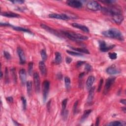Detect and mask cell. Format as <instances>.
<instances>
[{
    "label": "cell",
    "mask_w": 126,
    "mask_h": 126,
    "mask_svg": "<svg viewBox=\"0 0 126 126\" xmlns=\"http://www.w3.org/2000/svg\"><path fill=\"white\" fill-rule=\"evenodd\" d=\"M102 34L104 37H107L115 38L121 41L124 40V37L122 33L117 29L112 28L107 31H104L102 32Z\"/></svg>",
    "instance_id": "obj_1"
},
{
    "label": "cell",
    "mask_w": 126,
    "mask_h": 126,
    "mask_svg": "<svg viewBox=\"0 0 126 126\" xmlns=\"http://www.w3.org/2000/svg\"><path fill=\"white\" fill-rule=\"evenodd\" d=\"M63 33L67 37L70 38V40L75 41H86L88 39V37L81 35L80 33H78L69 31H63Z\"/></svg>",
    "instance_id": "obj_2"
},
{
    "label": "cell",
    "mask_w": 126,
    "mask_h": 126,
    "mask_svg": "<svg viewBox=\"0 0 126 126\" xmlns=\"http://www.w3.org/2000/svg\"><path fill=\"white\" fill-rule=\"evenodd\" d=\"M101 11H102V12L105 14L106 15L110 16L112 17L113 16L116 15L117 14L122 13L121 11L120 10L119 8H117L116 7H101Z\"/></svg>",
    "instance_id": "obj_3"
},
{
    "label": "cell",
    "mask_w": 126,
    "mask_h": 126,
    "mask_svg": "<svg viewBox=\"0 0 126 126\" xmlns=\"http://www.w3.org/2000/svg\"><path fill=\"white\" fill-rule=\"evenodd\" d=\"M50 88V82L47 81L45 80L42 84V93H43V102L45 103L47 98L48 97V93L49 91Z\"/></svg>",
    "instance_id": "obj_4"
},
{
    "label": "cell",
    "mask_w": 126,
    "mask_h": 126,
    "mask_svg": "<svg viewBox=\"0 0 126 126\" xmlns=\"http://www.w3.org/2000/svg\"><path fill=\"white\" fill-rule=\"evenodd\" d=\"M87 7L90 10L92 11H98L101 10V7H102L98 2L95 1L88 2L87 4Z\"/></svg>",
    "instance_id": "obj_5"
},
{
    "label": "cell",
    "mask_w": 126,
    "mask_h": 126,
    "mask_svg": "<svg viewBox=\"0 0 126 126\" xmlns=\"http://www.w3.org/2000/svg\"><path fill=\"white\" fill-rule=\"evenodd\" d=\"M115 79H116L115 77H109V78H107V80H106L105 85L104 86V94L106 95L108 93V92H109L110 89L111 88V86H112V85L115 82Z\"/></svg>",
    "instance_id": "obj_6"
},
{
    "label": "cell",
    "mask_w": 126,
    "mask_h": 126,
    "mask_svg": "<svg viewBox=\"0 0 126 126\" xmlns=\"http://www.w3.org/2000/svg\"><path fill=\"white\" fill-rule=\"evenodd\" d=\"M99 47L101 51L105 52H107L111 49H112L115 47L114 45H107L106 44V42L104 41H99Z\"/></svg>",
    "instance_id": "obj_7"
},
{
    "label": "cell",
    "mask_w": 126,
    "mask_h": 126,
    "mask_svg": "<svg viewBox=\"0 0 126 126\" xmlns=\"http://www.w3.org/2000/svg\"><path fill=\"white\" fill-rule=\"evenodd\" d=\"M49 17L52 18H55L58 19H61L63 20H69L70 17L69 15L65 14H57V13H51L49 15Z\"/></svg>",
    "instance_id": "obj_8"
},
{
    "label": "cell",
    "mask_w": 126,
    "mask_h": 126,
    "mask_svg": "<svg viewBox=\"0 0 126 126\" xmlns=\"http://www.w3.org/2000/svg\"><path fill=\"white\" fill-rule=\"evenodd\" d=\"M33 78L35 90L37 92H38L40 90V77L37 72H35L33 74Z\"/></svg>",
    "instance_id": "obj_9"
},
{
    "label": "cell",
    "mask_w": 126,
    "mask_h": 126,
    "mask_svg": "<svg viewBox=\"0 0 126 126\" xmlns=\"http://www.w3.org/2000/svg\"><path fill=\"white\" fill-rule=\"evenodd\" d=\"M17 52L20 59V63L21 64H24L26 62V57L24 51L22 48L19 47L17 48Z\"/></svg>",
    "instance_id": "obj_10"
},
{
    "label": "cell",
    "mask_w": 126,
    "mask_h": 126,
    "mask_svg": "<svg viewBox=\"0 0 126 126\" xmlns=\"http://www.w3.org/2000/svg\"><path fill=\"white\" fill-rule=\"evenodd\" d=\"M67 4L69 6L75 8H79L82 6V4L79 1H67Z\"/></svg>",
    "instance_id": "obj_11"
},
{
    "label": "cell",
    "mask_w": 126,
    "mask_h": 126,
    "mask_svg": "<svg viewBox=\"0 0 126 126\" xmlns=\"http://www.w3.org/2000/svg\"><path fill=\"white\" fill-rule=\"evenodd\" d=\"M106 71L108 74L110 75H114L116 74H118L120 72V70L116 67L114 65L111 66L106 69Z\"/></svg>",
    "instance_id": "obj_12"
},
{
    "label": "cell",
    "mask_w": 126,
    "mask_h": 126,
    "mask_svg": "<svg viewBox=\"0 0 126 126\" xmlns=\"http://www.w3.org/2000/svg\"><path fill=\"white\" fill-rule=\"evenodd\" d=\"M113 20L117 24V25H120L121 24L124 20V16L122 13L117 14L116 15L113 16L112 17Z\"/></svg>",
    "instance_id": "obj_13"
},
{
    "label": "cell",
    "mask_w": 126,
    "mask_h": 126,
    "mask_svg": "<svg viewBox=\"0 0 126 126\" xmlns=\"http://www.w3.org/2000/svg\"><path fill=\"white\" fill-rule=\"evenodd\" d=\"M19 77H20V79L21 80V82L22 83V84H24L26 83V79H27V74H26V71L25 70H24L23 69H21L20 70H19Z\"/></svg>",
    "instance_id": "obj_14"
},
{
    "label": "cell",
    "mask_w": 126,
    "mask_h": 126,
    "mask_svg": "<svg viewBox=\"0 0 126 126\" xmlns=\"http://www.w3.org/2000/svg\"><path fill=\"white\" fill-rule=\"evenodd\" d=\"M41 26L43 29H45L46 31H47L48 32H49L50 33H52V34L54 35H55V36H57L58 37H60V35H59V33H58L56 31L54 30V29H53L47 26V25H45V24H41Z\"/></svg>",
    "instance_id": "obj_15"
},
{
    "label": "cell",
    "mask_w": 126,
    "mask_h": 126,
    "mask_svg": "<svg viewBox=\"0 0 126 126\" xmlns=\"http://www.w3.org/2000/svg\"><path fill=\"white\" fill-rule=\"evenodd\" d=\"M95 80V78L93 76H89L88 77V79H87L86 81V88L87 90H89L92 88Z\"/></svg>",
    "instance_id": "obj_16"
},
{
    "label": "cell",
    "mask_w": 126,
    "mask_h": 126,
    "mask_svg": "<svg viewBox=\"0 0 126 126\" xmlns=\"http://www.w3.org/2000/svg\"><path fill=\"white\" fill-rule=\"evenodd\" d=\"M72 26L76 28L77 29H79L80 30L83 31L85 33H88L89 32V29L87 28L86 26H84L83 25H81V24H78V23H72Z\"/></svg>",
    "instance_id": "obj_17"
},
{
    "label": "cell",
    "mask_w": 126,
    "mask_h": 126,
    "mask_svg": "<svg viewBox=\"0 0 126 126\" xmlns=\"http://www.w3.org/2000/svg\"><path fill=\"white\" fill-rule=\"evenodd\" d=\"M38 67H39V69L40 70L41 74L43 75H45L47 72V70L44 62L43 61L40 62L39 64H38Z\"/></svg>",
    "instance_id": "obj_18"
},
{
    "label": "cell",
    "mask_w": 126,
    "mask_h": 126,
    "mask_svg": "<svg viewBox=\"0 0 126 126\" xmlns=\"http://www.w3.org/2000/svg\"><path fill=\"white\" fill-rule=\"evenodd\" d=\"M1 15L3 16H5L7 17H10V18H17L20 16L19 14L12 12H4L2 13Z\"/></svg>",
    "instance_id": "obj_19"
},
{
    "label": "cell",
    "mask_w": 126,
    "mask_h": 126,
    "mask_svg": "<svg viewBox=\"0 0 126 126\" xmlns=\"http://www.w3.org/2000/svg\"><path fill=\"white\" fill-rule=\"evenodd\" d=\"M95 89V87H92V88L89 90V93L88 96V99H87V101H88V103H91L92 100H93V99Z\"/></svg>",
    "instance_id": "obj_20"
},
{
    "label": "cell",
    "mask_w": 126,
    "mask_h": 126,
    "mask_svg": "<svg viewBox=\"0 0 126 126\" xmlns=\"http://www.w3.org/2000/svg\"><path fill=\"white\" fill-rule=\"evenodd\" d=\"M106 125L109 126H125L126 123L125 122H122L120 121H115L113 122H111L107 124Z\"/></svg>",
    "instance_id": "obj_21"
},
{
    "label": "cell",
    "mask_w": 126,
    "mask_h": 126,
    "mask_svg": "<svg viewBox=\"0 0 126 126\" xmlns=\"http://www.w3.org/2000/svg\"><path fill=\"white\" fill-rule=\"evenodd\" d=\"M55 63L56 64H60L62 60V58L61 53L59 52H56L55 53Z\"/></svg>",
    "instance_id": "obj_22"
},
{
    "label": "cell",
    "mask_w": 126,
    "mask_h": 126,
    "mask_svg": "<svg viewBox=\"0 0 126 126\" xmlns=\"http://www.w3.org/2000/svg\"><path fill=\"white\" fill-rule=\"evenodd\" d=\"M70 48H71L72 49H73L74 50H75L76 51H77L80 53H83L85 54H90V52L88 50H87L85 48H74L73 47H70Z\"/></svg>",
    "instance_id": "obj_23"
},
{
    "label": "cell",
    "mask_w": 126,
    "mask_h": 126,
    "mask_svg": "<svg viewBox=\"0 0 126 126\" xmlns=\"http://www.w3.org/2000/svg\"><path fill=\"white\" fill-rule=\"evenodd\" d=\"M91 112H92V110H91V109L85 110L84 111L83 116H82V118H81V122H83L84 121H85L87 118V117H88V116H89Z\"/></svg>",
    "instance_id": "obj_24"
},
{
    "label": "cell",
    "mask_w": 126,
    "mask_h": 126,
    "mask_svg": "<svg viewBox=\"0 0 126 126\" xmlns=\"http://www.w3.org/2000/svg\"><path fill=\"white\" fill-rule=\"evenodd\" d=\"M27 86V93L30 96L32 94V82L31 81H29L26 83Z\"/></svg>",
    "instance_id": "obj_25"
},
{
    "label": "cell",
    "mask_w": 126,
    "mask_h": 126,
    "mask_svg": "<svg viewBox=\"0 0 126 126\" xmlns=\"http://www.w3.org/2000/svg\"><path fill=\"white\" fill-rule=\"evenodd\" d=\"M13 29H14V30H16V31L28 33H32V34L33 33L30 30H29L28 29H27L24 28L20 27H13Z\"/></svg>",
    "instance_id": "obj_26"
},
{
    "label": "cell",
    "mask_w": 126,
    "mask_h": 126,
    "mask_svg": "<svg viewBox=\"0 0 126 126\" xmlns=\"http://www.w3.org/2000/svg\"><path fill=\"white\" fill-rule=\"evenodd\" d=\"M70 80L69 77L66 76L65 77V84L67 89H69L70 86Z\"/></svg>",
    "instance_id": "obj_27"
},
{
    "label": "cell",
    "mask_w": 126,
    "mask_h": 126,
    "mask_svg": "<svg viewBox=\"0 0 126 126\" xmlns=\"http://www.w3.org/2000/svg\"><path fill=\"white\" fill-rule=\"evenodd\" d=\"M67 52L68 53V54L72 55V56H82V55L81 53H78V52H76L75 51H70V50H67Z\"/></svg>",
    "instance_id": "obj_28"
},
{
    "label": "cell",
    "mask_w": 126,
    "mask_h": 126,
    "mask_svg": "<svg viewBox=\"0 0 126 126\" xmlns=\"http://www.w3.org/2000/svg\"><path fill=\"white\" fill-rule=\"evenodd\" d=\"M33 70V63L30 62L28 64V73L30 75L32 74Z\"/></svg>",
    "instance_id": "obj_29"
},
{
    "label": "cell",
    "mask_w": 126,
    "mask_h": 126,
    "mask_svg": "<svg viewBox=\"0 0 126 126\" xmlns=\"http://www.w3.org/2000/svg\"><path fill=\"white\" fill-rule=\"evenodd\" d=\"M67 103V99H65L63 100L62 103V111H64L66 110V106Z\"/></svg>",
    "instance_id": "obj_30"
},
{
    "label": "cell",
    "mask_w": 126,
    "mask_h": 126,
    "mask_svg": "<svg viewBox=\"0 0 126 126\" xmlns=\"http://www.w3.org/2000/svg\"><path fill=\"white\" fill-rule=\"evenodd\" d=\"M41 54L42 59L43 61H45L47 59V55L46 54V53L44 50H42L41 51Z\"/></svg>",
    "instance_id": "obj_31"
},
{
    "label": "cell",
    "mask_w": 126,
    "mask_h": 126,
    "mask_svg": "<svg viewBox=\"0 0 126 126\" xmlns=\"http://www.w3.org/2000/svg\"><path fill=\"white\" fill-rule=\"evenodd\" d=\"M109 57L111 60H115L117 58V53L115 52L113 53H109Z\"/></svg>",
    "instance_id": "obj_32"
},
{
    "label": "cell",
    "mask_w": 126,
    "mask_h": 126,
    "mask_svg": "<svg viewBox=\"0 0 126 126\" xmlns=\"http://www.w3.org/2000/svg\"><path fill=\"white\" fill-rule=\"evenodd\" d=\"M21 100L22 101V105H23V110H26V107H27V101L26 99L23 97V96H22L21 98Z\"/></svg>",
    "instance_id": "obj_33"
},
{
    "label": "cell",
    "mask_w": 126,
    "mask_h": 126,
    "mask_svg": "<svg viewBox=\"0 0 126 126\" xmlns=\"http://www.w3.org/2000/svg\"><path fill=\"white\" fill-rule=\"evenodd\" d=\"M4 57H5L7 60L11 59V54H9L8 52H7L6 51H4Z\"/></svg>",
    "instance_id": "obj_34"
},
{
    "label": "cell",
    "mask_w": 126,
    "mask_h": 126,
    "mask_svg": "<svg viewBox=\"0 0 126 126\" xmlns=\"http://www.w3.org/2000/svg\"><path fill=\"white\" fill-rule=\"evenodd\" d=\"M103 82H104L103 78H101V79L100 80V83H99V84L98 85V90H97L98 92H100V90L101 89V88H102Z\"/></svg>",
    "instance_id": "obj_35"
},
{
    "label": "cell",
    "mask_w": 126,
    "mask_h": 126,
    "mask_svg": "<svg viewBox=\"0 0 126 126\" xmlns=\"http://www.w3.org/2000/svg\"><path fill=\"white\" fill-rule=\"evenodd\" d=\"M85 70L87 71H90L92 70V67L90 65L87 64L85 67Z\"/></svg>",
    "instance_id": "obj_36"
},
{
    "label": "cell",
    "mask_w": 126,
    "mask_h": 126,
    "mask_svg": "<svg viewBox=\"0 0 126 126\" xmlns=\"http://www.w3.org/2000/svg\"><path fill=\"white\" fill-rule=\"evenodd\" d=\"M72 58H71L70 57H67L66 58V62L67 64H70V63L72 62Z\"/></svg>",
    "instance_id": "obj_37"
},
{
    "label": "cell",
    "mask_w": 126,
    "mask_h": 126,
    "mask_svg": "<svg viewBox=\"0 0 126 126\" xmlns=\"http://www.w3.org/2000/svg\"><path fill=\"white\" fill-rule=\"evenodd\" d=\"M77 105H78V101H76L75 103L74 106V114H75L76 113L77 111Z\"/></svg>",
    "instance_id": "obj_38"
},
{
    "label": "cell",
    "mask_w": 126,
    "mask_h": 126,
    "mask_svg": "<svg viewBox=\"0 0 126 126\" xmlns=\"http://www.w3.org/2000/svg\"><path fill=\"white\" fill-rule=\"evenodd\" d=\"M84 63H85V62H84V61H78V62H77V64H76V67H80L82 65L84 64Z\"/></svg>",
    "instance_id": "obj_39"
},
{
    "label": "cell",
    "mask_w": 126,
    "mask_h": 126,
    "mask_svg": "<svg viewBox=\"0 0 126 126\" xmlns=\"http://www.w3.org/2000/svg\"><path fill=\"white\" fill-rule=\"evenodd\" d=\"M11 2L14 3V4H22L24 3V1H11Z\"/></svg>",
    "instance_id": "obj_40"
},
{
    "label": "cell",
    "mask_w": 126,
    "mask_h": 126,
    "mask_svg": "<svg viewBox=\"0 0 126 126\" xmlns=\"http://www.w3.org/2000/svg\"><path fill=\"white\" fill-rule=\"evenodd\" d=\"M7 100L9 103H12L13 102V98L11 97V96H9V97H8L7 98Z\"/></svg>",
    "instance_id": "obj_41"
},
{
    "label": "cell",
    "mask_w": 126,
    "mask_h": 126,
    "mask_svg": "<svg viewBox=\"0 0 126 126\" xmlns=\"http://www.w3.org/2000/svg\"><path fill=\"white\" fill-rule=\"evenodd\" d=\"M120 103L124 105H126V100L125 99H122L120 100Z\"/></svg>",
    "instance_id": "obj_42"
},
{
    "label": "cell",
    "mask_w": 126,
    "mask_h": 126,
    "mask_svg": "<svg viewBox=\"0 0 126 126\" xmlns=\"http://www.w3.org/2000/svg\"><path fill=\"white\" fill-rule=\"evenodd\" d=\"M1 26H11L9 23H1Z\"/></svg>",
    "instance_id": "obj_43"
},
{
    "label": "cell",
    "mask_w": 126,
    "mask_h": 126,
    "mask_svg": "<svg viewBox=\"0 0 126 126\" xmlns=\"http://www.w3.org/2000/svg\"><path fill=\"white\" fill-rule=\"evenodd\" d=\"M47 109L48 110H50V100L47 103Z\"/></svg>",
    "instance_id": "obj_44"
},
{
    "label": "cell",
    "mask_w": 126,
    "mask_h": 126,
    "mask_svg": "<svg viewBox=\"0 0 126 126\" xmlns=\"http://www.w3.org/2000/svg\"><path fill=\"white\" fill-rule=\"evenodd\" d=\"M100 123V118L98 117L97 118L96 120V126H99Z\"/></svg>",
    "instance_id": "obj_45"
},
{
    "label": "cell",
    "mask_w": 126,
    "mask_h": 126,
    "mask_svg": "<svg viewBox=\"0 0 126 126\" xmlns=\"http://www.w3.org/2000/svg\"><path fill=\"white\" fill-rule=\"evenodd\" d=\"M13 123L14 124V125H16V126H19V125H20V124H18V123L16 122V121H14V120H13Z\"/></svg>",
    "instance_id": "obj_46"
},
{
    "label": "cell",
    "mask_w": 126,
    "mask_h": 126,
    "mask_svg": "<svg viewBox=\"0 0 126 126\" xmlns=\"http://www.w3.org/2000/svg\"><path fill=\"white\" fill-rule=\"evenodd\" d=\"M122 109L123 110V111H124V113H126V108H125V107H124V108H122Z\"/></svg>",
    "instance_id": "obj_47"
},
{
    "label": "cell",
    "mask_w": 126,
    "mask_h": 126,
    "mask_svg": "<svg viewBox=\"0 0 126 126\" xmlns=\"http://www.w3.org/2000/svg\"><path fill=\"white\" fill-rule=\"evenodd\" d=\"M1 78H2V77H3V75L2 71H1Z\"/></svg>",
    "instance_id": "obj_48"
}]
</instances>
